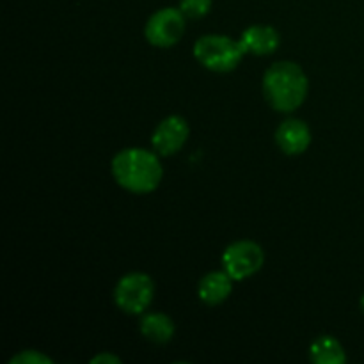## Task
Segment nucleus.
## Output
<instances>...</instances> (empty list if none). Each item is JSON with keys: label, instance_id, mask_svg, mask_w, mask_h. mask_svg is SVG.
Masks as SVG:
<instances>
[{"label": "nucleus", "instance_id": "6", "mask_svg": "<svg viewBox=\"0 0 364 364\" xmlns=\"http://www.w3.org/2000/svg\"><path fill=\"white\" fill-rule=\"evenodd\" d=\"M185 32V14L181 9L173 7H164L151 14V18L146 23V39L153 46L167 48V46L176 45Z\"/></svg>", "mask_w": 364, "mask_h": 364}, {"label": "nucleus", "instance_id": "9", "mask_svg": "<svg viewBox=\"0 0 364 364\" xmlns=\"http://www.w3.org/2000/svg\"><path fill=\"white\" fill-rule=\"evenodd\" d=\"M240 43L244 46L245 53H255V55H269L274 53L279 46L281 38L279 32L274 27L267 25H252L245 28L240 36Z\"/></svg>", "mask_w": 364, "mask_h": 364}, {"label": "nucleus", "instance_id": "4", "mask_svg": "<svg viewBox=\"0 0 364 364\" xmlns=\"http://www.w3.org/2000/svg\"><path fill=\"white\" fill-rule=\"evenodd\" d=\"M155 284L148 274L132 272L119 279L114 290V301L121 311L128 315H139L153 301Z\"/></svg>", "mask_w": 364, "mask_h": 364}, {"label": "nucleus", "instance_id": "3", "mask_svg": "<svg viewBox=\"0 0 364 364\" xmlns=\"http://www.w3.org/2000/svg\"><path fill=\"white\" fill-rule=\"evenodd\" d=\"M245 50L240 39L228 38V36L208 34L203 36L194 45V57L210 71L228 73L240 64Z\"/></svg>", "mask_w": 364, "mask_h": 364}, {"label": "nucleus", "instance_id": "2", "mask_svg": "<svg viewBox=\"0 0 364 364\" xmlns=\"http://www.w3.org/2000/svg\"><path fill=\"white\" fill-rule=\"evenodd\" d=\"M308 77L299 64L281 60L272 64L263 77V95L270 107L279 112H291L308 96Z\"/></svg>", "mask_w": 364, "mask_h": 364}, {"label": "nucleus", "instance_id": "13", "mask_svg": "<svg viewBox=\"0 0 364 364\" xmlns=\"http://www.w3.org/2000/svg\"><path fill=\"white\" fill-rule=\"evenodd\" d=\"M212 0H181L180 9L187 18H203L208 14Z\"/></svg>", "mask_w": 364, "mask_h": 364}, {"label": "nucleus", "instance_id": "15", "mask_svg": "<svg viewBox=\"0 0 364 364\" xmlns=\"http://www.w3.org/2000/svg\"><path fill=\"white\" fill-rule=\"evenodd\" d=\"M121 359L117 355L109 354V352H103V354H98L96 358L91 359V364H119Z\"/></svg>", "mask_w": 364, "mask_h": 364}, {"label": "nucleus", "instance_id": "8", "mask_svg": "<svg viewBox=\"0 0 364 364\" xmlns=\"http://www.w3.org/2000/svg\"><path fill=\"white\" fill-rule=\"evenodd\" d=\"M276 142L287 155H301L311 142V132L301 119H288L279 124L276 132Z\"/></svg>", "mask_w": 364, "mask_h": 364}, {"label": "nucleus", "instance_id": "10", "mask_svg": "<svg viewBox=\"0 0 364 364\" xmlns=\"http://www.w3.org/2000/svg\"><path fill=\"white\" fill-rule=\"evenodd\" d=\"M231 281L233 277L224 272H210L201 279L198 288L199 299L208 306H217L226 301L231 294Z\"/></svg>", "mask_w": 364, "mask_h": 364}, {"label": "nucleus", "instance_id": "5", "mask_svg": "<svg viewBox=\"0 0 364 364\" xmlns=\"http://www.w3.org/2000/svg\"><path fill=\"white\" fill-rule=\"evenodd\" d=\"M263 259L265 256L256 242L240 240L228 245L223 255V267L235 281H242L255 276L263 267Z\"/></svg>", "mask_w": 364, "mask_h": 364}, {"label": "nucleus", "instance_id": "11", "mask_svg": "<svg viewBox=\"0 0 364 364\" xmlns=\"http://www.w3.org/2000/svg\"><path fill=\"white\" fill-rule=\"evenodd\" d=\"M141 333L146 340L153 343H167L174 334V323L164 313H151L142 316Z\"/></svg>", "mask_w": 364, "mask_h": 364}, {"label": "nucleus", "instance_id": "14", "mask_svg": "<svg viewBox=\"0 0 364 364\" xmlns=\"http://www.w3.org/2000/svg\"><path fill=\"white\" fill-rule=\"evenodd\" d=\"M11 364H52V359L38 350H21L9 361Z\"/></svg>", "mask_w": 364, "mask_h": 364}, {"label": "nucleus", "instance_id": "12", "mask_svg": "<svg viewBox=\"0 0 364 364\" xmlns=\"http://www.w3.org/2000/svg\"><path fill=\"white\" fill-rule=\"evenodd\" d=\"M309 358L316 364H343L347 361L341 343L331 336L316 338L309 348Z\"/></svg>", "mask_w": 364, "mask_h": 364}, {"label": "nucleus", "instance_id": "16", "mask_svg": "<svg viewBox=\"0 0 364 364\" xmlns=\"http://www.w3.org/2000/svg\"><path fill=\"white\" fill-rule=\"evenodd\" d=\"M361 308H363V311H364V295H363V299H361Z\"/></svg>", "mask_w": 364, "mask_h": 364}, {"label": "nucleus", "instance_id": "7", "mask_svg": "<svg viewBox=\"0 0 364 364\" xmlns=\"http://www.w3.org/2000/svg\"><path fill=\"white\" fill-rule=\"evenodd\" d=\"M188 139V124L183 117L169 116L156 127L151 142L159 155L169 156L180 151Z\"/></svg>", "mask_w": 364, "mask_h": 364}, {"label": "nucleus", "instance_id": "1", "mask_svg": "<svg viewBox=\"0 0 364 364\" xmlns=\"http://www.w3.org/2000/svg\"><path fill=\"white\" fill-rule=\"evenodd\" d=\"M114 180L134 194H148L160 185L164 169L155 153L142 148H128L112 160Z\"/></svg>", "mask_w": 364, "mask_h": 364}]
</instances>
